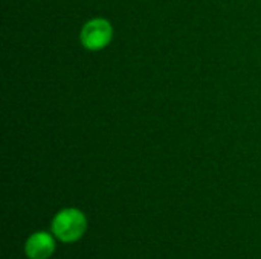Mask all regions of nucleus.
<instances>
[{
	"label": "nucleus",
	"instance_id": "nucleus-1",
	"mask_svg": "<svg viewBox=\"0 0 261 259\" xmlns=\"http://www.w3.org/2000/svg\"><path fill=\"white\" fill-rule=\"evenodd\" d=\"M87 217L78 208H64L58 211L50 221V232L63 244L78 243L87 232Z\"/></svg>",
	"mask_w": 261,
	"mask_h": 259
},
{
	"label": "nucleus",
	"instance_id": "nucleus-2",
	"mask_svg": "<svg viewBox=\"0 0 261 259\" xmlns=\"http://www.w3.org/2000/svg\"><path fill=\"white\" fill-rule=\"evenodd\" d=\"M113 26L104 17H95L86 21L80 32V43L89 52L106 49L113 40Z\"/></svg>",
	"mask_w": 261,
	"mask_h": 259
},
{
	"label": "nucleus",
	"instance_id": "nucleus-3",
	"mask_svg": "<svg viewBox=\"0 0 261 259\" xmlns=\"http://www.w3.org/2000/svg\"><path fill=\"white\" fill-rule=\"evenodd\" d=\"M57 249V238L52 232L38 231L24 241V255L28 259H49Z\"/></svg>",
	"mask_w": 261,
	"mask_h": 259
}]
</instances>
